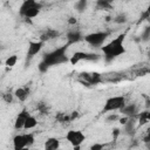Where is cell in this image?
Wrapping results in <instances>:
<instances>
[{"label":"cell","instance_id":"obj_1","mask_svg":"<svg viewBox=\"0 0 150 150\" xmlns=\"http://www.w3.org/2000/svg\"><path fill=\"white\" fill-rule=\"evenodd\" d=\"M68 45H63L60 46L50 52H47L42 55V59L40 61V63L38 64L39 71L40 73H47L49 68L55 67V66H60L63 63L69 62V56L67 55V50H68Z\"/></svg>","mask_w":150,"mask_h":150},{"label":"cell","instance_id":"obj_2","mask_svg":"<svg viewBox=\"0 0 150 150\" xmlns=\"http://www.w3.org/2000/svg\"><path fill=\"white\" fill-rule=\"evenodd\" d=\"M124 40H125V33H121L101 47V52L107 62H110L117 59L118 56H122L125 54L127 49L124 46Z\"/></svg>","mask_w":150,"mask_h":150},{"label":"cell","instance_id":"obj_3","mask_svg":"<svg viewBox=\"0 0 150 150\" xmlns=\"http://www.w3.org/2000/svg\"><path fill=\"white\" fill-rule=\"evenodd\" d=\"M42 9V4L35 0H25L19 7V15L23 19L36 18Z\"/></svg>","mask_w":150,"mask_h":150},{"label":"cell","instance_id":"obj_4","mask_svg":"<svg viewBox=\"0 0 150 150\" xmlns=\"http://www.w3.org/2000/svg\"><path fill=\"white\" fill-rule=\"evenodd\" d=\"M110 32L107 30H98V32H93L89 34L84 35L83 41L87 42L89 46H91L93 48H98L104 46V42L107 41V39L109 38Z\"/></svg>","mask_w":150,"mask_h":150},{"label":"cell","instance_id":"obj_5","mask_svg":"<svg viewBox=\"0 0 150 150\" xmlns=\"http://www.w3.org/2000/svg\"><path fill=\"white\" fill-rule=\"evenodd\" d=\"M125 97L123 95H116L111 96L105 100L103 108H102V114H110L114 111H120L124 105H125Z\"/></svg>","mask_w":150,"mask_h":150},{"label":"cell","instance_id":"obj_6","mask_svg":"<svg viewBox=\"0 0 150 150\" xmlns=\"http://www.w3.org/2000/svg\"><path fill=\"white\" fill-rule=\"evenodd\" d=\"M12 142H13V150H21L23 148H30L35 142V137L33 132L18 134L13 137Z\"/></svg>","mask_w":150,"mask_h":150},{"label":"cell","instance_id":"obj_7","mask_svg":"<svg viewBox=\"0 0 150 150\" xmlns=\"http://www.w3.org/2000/svg\"><path fill=\"white\" fill-rule=\"evenodd\" d=\"M101 59L100 54L97 53H93V52H75L70 59H69V62L75 66L79 62L81 61H89V62H96Z\"/></svg>","mask_w":150,"mask_h":150},{"label":"cell","instance_id":"obj_8","mask_svg":"<svg viewBox=\"0 0 150 150\" xmlns=\"http://www.w3.org/2000/svg\"><path fill=\"white\" fill-rule=\"evenodd\" d=\"M79 81L86 86H96L103 82V75L96 71H83L79 75Z\"/></svg>","mask_w":150,"mask_h":150},{"label":"cell","instance_id":"obj_9","mask_svg":"<svg viewBox=\"0 0 150 150\" xmlns=\"http://www.w3.org/2000/svg\"><path fill=\"white\" fill-rule=\"evenodd\" d=\"M66 141L73 146H81V144L86 141V135L81 131V130H76V129H70L66 132L64 135Z\"/></svg>","mask_w":150,"mask_h":150},{"label":"cell","instance_id":"obj_10","mask_svg":"<svg viewBox=\"0 0 150 150\" xmlns=\"http://www.w3.org/2000/svg\"><path fill=\"white\" fill-rule=\"evenodd\" d=\"M45 46V42L42 41H30L28 43V48H27V53H26V63H28L30 60L34 59L35 55H38L42 48Z\"/></svg>","mask_w":150,"mask_h":150},{"label":"cell","instance_id":"obj_11","mask_svg":"<svg viewBox=\"0 0 150 150\" xmlns=\"http://www.w3.org/2000/svg\"><path fill=\"white\" fill-rule=\"evenodd\" d=\"M83 39H84V35L82 34V32L80 29H70L66 34V40H67L68 46L75 45V43L82 41Z\"/></svg>","mask_w":150,"mask_h":150},{"label":"cell","instance_id":"obj_12","mask_svg":"<svg viewBox=\"0 0 150 150\" xmlns=\"http://www.w3.org/2000/svg\"><path fill=\"white\" fill-rule=\"evenodd\" d=\"M29 115H30V112H29L26 108H23V109L16 115V117H15V120H14V129H15V130H21V129H23L25 123H26V121H27V118H28Z\"/></svg>","mask_w":150,"mask_h":150},{"label":"cell","instance_id":"obj_13","mask_svg":"<svg viewBox=\"0 0 150 150\" xmlns=\"http://www.w3.org/2000/svg\"><path fill=\"white\" fill-rule=\"evenodd\" d=\"M59 35H60L59 30H56V29H54V28H46V29L40 34L39 40L46 43V42H48V41H52V40L56 39Z\"/></svg>","mask_w":150,"mask_h":150},{"label":"cell","instance_id":"obj_14","mask_svg":"<svg viewBox=\"0 0 150 150\" xmlns=\"http://www.w3.org/2000/svg\"><path fill=\"white\" fill-rule=\"evenodd\" d=\"M120 112L123 115V116H127V117H136L137 114L139 112L138 111V105L136 103H129V104H125L121 110Z\"/></svg>","mask_w":150,"mask_h":150},{"label":"cell","instance_id":"obj_15","mask_svg":"<svg viewBox=\"0 0 150 150\" xmlns=\"http://www.w3.org/2000/svg\"><path fill=\"white\" fill-rule=\"evenodd\" d=\"M29 94H30V89L27 86H25V87H18L14 90V96L20 102H26L27 98H28V96H29Z\"/></svg>","mask_w":150,"mask_h":150},{"label":"cell","instance_id":"obj_16","mask_svg":"<svg viewBox=\"0 0 150 150\" xmlns=\"http://www.w3.org/2000/svg\"><path fill=\"white\" fill-rule=\"evenodd\" d=\"M123 127H124L123 131H124L125 135H129V136L134 135L135 131H136V128H137V120H136V117H129V120L127 121V123Z\"/></svg>","mask_w":150,"mask_h":150},{"label":"cell","instance_id":"obj_17","mask_svg":"<svg viewBox=\"0 0 150 150\" xmlns=\"http://www.w3.org/2000/svg\"><path fill=\"white\" fill-rule=\"evenodd\" d=\"M136 120H137L138 127H143V125L148 124L150 122V109H145V110L139 111L136 116Z\"/></svg>","mask_w":150,"mask_h":150},{"label":"cell","instance_id":"obj_18","mask_svg":"<svg viewBox=\"0 0 150 150\" xmlns=\"http://www.w3.org/2000/svg\"><path fill=\"white\" fill-rule=\"evenodd\" d=\"M60 139L56 137H48L43 143V150H59Z\"/></svg>","mask_w":150,"mask_h":150},{"label":"cell","instance_id":"obj_19","mask_svg":"<svg viewBox=\"0 0 150 150\" xmlns=\"http://www.w3.org/2000/svg\"><path fill=\"white\" fill-rule=\"evenodd\" d=\"M36 125H38V120H36V117H35V116H33V115L30 114V115L28 116V118H27L26 123H25L23 130H32V129H34Z\"/></svg>","mask_w":150,"mask_h":150},{"label":"cell","instance_id":"obj_20","mask_svg":"<svg viewBox=\"0 0 150 150\" xmlns=\"http://www.w3.org/2000/svg\"><path fill=\"white\" fill-rule=\"evenodd\" d=\"M95 5H96V8L101 11H110L112 8V4L108 0H98L95 2Z\"/></svg>","mask_w":150,"mask_h":150},{"label":"cell","instance_id":"obj_21","mask_svg":"<svg viewBox=\"0 0 150 150\" xmlns=\"http://www.w3.org/2000/svg\"><path fill=\"white\" fill-rule=\"evenodd\" d=\"M87 7H88V1H87V0H79V1H76V2L74 4V8H75V11H76L77 13H83V12H86Z\"/></svg>","mask_w":150,"mask_h":150},{"label":"cell","instance_id":"obj_22","mask_svg":"<svg viewBox=\"0 0 150 150\" xmlns=\"http://www.w3.org/2000/svg\"><path fill=\"white\" fill-rule=\"evenodd\" d=\"M56 121L60 123H66V122H71L70 118V114H66V112H57L55 116Z\"/></svg>","mask_w":150,"mask_h":150},{"label":"cell","instance_id":"obj_23","mask_svg":"<svg viewBox=\"0 0 150 150\" xmlns=\"http://www.w3.org/2000/svg\"><path fill=\"white\" fill-rule=\"evenodd\" d=\"M16 62H18V56H16L15 54H13V55L8 56V57L5 60V66H6L7 68H13V67L16 64Z\"/></svg>","mask_w":150,"mask_h":150},{"label":"cell","instance_id":"obj_24","mask_svg":"<svg viewBox=\"0 0 150 150\" xmlns=\"http://www.w3.org/2000/svg\"><path fill=\"white\" fill-rule=\"evenodd\" d=\"M139 38H141V41H143V42L150 41V26H148V27H145L143 29V32L141 33Z\"/></svg>","mask_w":150,"mask_h":150},{"label":"cell","instance_id":"obj_25","mask_svg":"<svg viewBox=\"0 0 150 150\" xmlns=\"http://www.w3.org/2000/svg\"><path fill=\"white\" fill-rule=\"evenodd\" d=\"M115 23H125L127 21H128V16L125 15V13H120V14H117L115 18H114V20H112Z\"/></svg>","mask_w":150,"mask_h":150},{"label":"cell","instance_id":"obj_26","mask_svg":"<svg viewBox=\"0 0 150 150\" xmlns=\"http://www.w3.org/2000/svg\"><path fill=\"white\" fill-rule=\"evenodd\" d=\"M14 93H12V91H6V93H4L2 94V100L6 102V103H8V104H11L12 102H13V100H14Z\"/></svg>","mask_w":150,"mask_h":150},{"label":"cell","instance_id":"obj_27","mask_svg":"<svg viewBox=\"0 0 150 150\" xmlns=\"http://www.w3.org/2000/svg\"><path fill=\"white\" fill-rule=\"evenodd\" d=\"M120 118H121V116H120L118 114H116V112H110V114L107 115L105 122H108V123H110V122H116V121H120Z\"/></svg>","mask_w":150,"mask_h":150},{"label":"cell","instance_id":"obj_28","mask_svg":"<svg viewBox=\"0 0 150 150\" xmlns=\"http://www.w3.org/2000/svg\"><path fill=\"white\" fill-rule=\"evenodd\" d=\"M36 109H38V111H40L41 114H48V107H47V104H46L45 102H39V103L36 104Z\"/></svg>","mask_w":150,"mask_h":150},{"label":"cell","instance_id":"obj_29","mask_svg":"<svg viewBox=\"0 0 150 150\" xmlns=\"http://www.w3.org/2000/svg\"><path fill=\"white\" fill-rule=\"evenodd\" d=\"M104 148H105V143L95 142L89 146V150H104Z\"/></svg>","mask_w":150,"mask_h":150},{"label":"cell","instance_id":"obj_30","mask_svg":"<svg viewBox=\"0 0 150 150\" xmlns=\"http://www.w3.org/2000/svg\"><path fill=\"white\" fill-rule=\"evenodd\" d=\"M142 142H143L144 144L150 143V127H148V128L145 129V132H144V135H143V137H142Z\"/></svg>","mask_w":150,"mask_h":150},{"label":"cell","instance_id":"obj_31","mask_svg":"<svg viewBox=\"0 0 150 150\" xmlns=\"http://www.w3.org/2000/svg\"><path fill=\"white\" fill-rule=\"evenodd\" d=\"M148 16H150V2H149L148 7H146V9H145V12L143 14V18H148Z\"/></svg>","mask_w":150,"mask_h":150},{"label":"cell","instance_id":"obj_32","mask_svg":"<svg viewBox=\"0 0 150 150\" xmlns=\"http://www.w3.org/2000/svg\"><path fill=\"white\" fill-rule=\"evenodd\" d=\"M68 23H70V25H75V23H76V19H75L74 16H70V18L68 19Z\"/></svg>","mask_w":150,"mask_h":150},{"label":"cell","instance_id":"obj_33","mask_svg":"<svg viewBox=\"0 0 150 150\" xmlns=\"http://www.w3.org/2000/svg\"><path fill=\"white\" fill-rule=\"evenodd\" d=\"M73 150H81V146H75L73 148Z\"/></svg>","mask_w":150,"mask_h":150},{"label":"cell","instance_id":"obj_34","mask_svg":"<svg viewBox=\"0 0 150 150\" xmlns=\"http://www.w3.org/2000/svg\"><path fill=\"white\" fill-rule=\"evenodd\" d=\"M21 150H30L29 148H23V149H21Z\"/></svg>","mask_w":150,"mask_h":150},{"label":"cell","instance_id":"obj_35","mask_svg":"<svg viewBox=\"0 0 150 150\" xmlns=\"http://www.w3.org/2000/svg\"><path fill=\"white\" fill-rule=\"evenodd\" d=\"M149 56H150V47H149Z\"/></svg>","mask_w":150,"mask_h":150},{"label":"cell","instance_id":"obj_36","mask_svg":"<svg viewBox=\"0 0 150 150\" xmlns=\"http://www.w3.org/2000/svg\"><path fill=\"white\" fill-rule=\"evenodd\" d=\"M59 150H62V149H59Z\"/></svg>","mask_w":150,"mask_h":150}]
</instances>
